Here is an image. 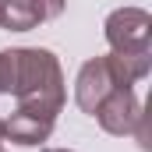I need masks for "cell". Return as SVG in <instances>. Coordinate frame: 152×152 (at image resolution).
I'll use <instances>...</instances> for the list:
<instances>
[{"label":"cell","mask_w":152,"mask_h":152,"mask_svg":"<svg viewBox=\"0 0 152 152\" xmlns=\"http://www.w3.org/2000/svg\"><path fill=\"white\" fill-rule=\"evenodd\" d=\"M36 11H32V0H0V28L7 32H28L36 28Z\"/></svg>","instance_id":"obj_6"},{"label":"cell","mask_w":152,"mask_h":152,"mask_svg":"<svg viewBox=\"0 0 152 152\" xmlns=\"http://www.w3.org/2000/svg\"><path fill=\"white\" fill-rule=\"evenodd\" d=\"M149 71H152V53H106V57H92L78 71L75 103L85 113H96L99 103L113 88H131Z\"/></svg>","instance_id":"obj_2"},{"label":"cell","mask_w":152,"mask_h":152,"mask_svg":"<svg viewBox=\"0 0 152 152\" xmlns=\"http://www.w3.org/2000/svg\"><path fill=\"white\" fill-rule=\"evenodd\" d=\"M64 4L67 0H32V11H36V21H53V18H60L64 14Z\"/></svg>","instance_id":"obj_7"},{"label":"cell","mask_w":152,"mask_h":152,"mask_svg":"<svg viewBox=\"0 0 152 152\" xmlns=\"http://www.w3.org/2000/svg\"><path fill=\"white\" fill-rule=\"evenodd\" d=\"M53 124L50 117L28 113V110H14V113L4 120V138L18 142V145H42L50 134H53Z\"/></svg>","instance_id":"obj_5"},{"label":"cell","mask_w":152,"mask_h":152,"mask_svg":"<svg viewBox=\"0 0 152 152\" xmlns=\"http://www.w3.org/2000/svg\"><path fill=\"white\" fill-rule=\"evenodd\" d=\"M42 152H71V149H42Z\"/></svg>","instance_id":"obj_8"},{"label":"cell","mask_w":152,"mask_h":152,"mask_svg":"<svg viewBox=\"0 0 152 152\" xmlns=\"http://www.w3.org/2000/svg\"><path fill=\"white\" fill-rule=\"evenodd\" d=\"M110 53H152V14L142 7H120L103 25Z\"/></svg>","instance_id":"obj_3"},{"label":"cell","mask_w":152,"mask_h":152,"mask_svg":"<svg viewBox=\"0 0 152 152\" xmlns=\"http://www.w3.org/2000/svg\"><path fill=\"white\" fill-rule=\"evenodd\" d=\"M14 99H18V110L57 120L60 106H64V71H60V60L50 50H39V46L18 50Z\"/></svg>","instance_id":"obj_1"},{"label":"cell","mask_w":152,"mask_h":152,"mask_svg":"<svg viewBox=\"0 0 152 152\" xmlns=\"http://www.w3.org/2000/svg\"><path fill=\"white\" fill-rule=\"evenodd\" d=\"M0 142H4V120H0Z\"/></svg>","instance_id":"obj_9"},{"label":"cell","mask_w":152,"mask_h":152,"mask_svg":"<svg viewBox=\"0 0 152 152\" xmlns=\"http://www.w3.org/2000/svg\"><path fill=\"white\" fill-rule=\"evenodd\" d=\"M0 152H4V145H0Z\"/></svg>","instance_id":"obj_10"},{"label":"cell","mask_w":152,"mask_h":152,"mask_svg":"<svg viewBox=\"0 0 152 152\" xmlns=\"http://www.w3.org/2000/svg\"><path fill=\"white\" fill-rule=\"evenodd\" d=\"M142 103H138V96H134V88H113L103 103H99V110H96V120H99V127L106 131V134H117V138H124V134H134V127H138V117H142Z\"/></svg>","instance_id":"obj_4"}]
</instances>
